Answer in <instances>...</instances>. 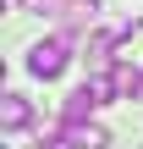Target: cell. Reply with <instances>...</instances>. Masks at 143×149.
I'll return each instance as SVG.
<instances>
[{"instance_id": "obj_5", "label": "cell", "mask_w": 143, "mask_h": 149, "mask_svg": "<svg viewBox=\"0 0 143 149\" xmlns=\"http://www.w3.org/2000/svg\"><path fill=\"white\" fill-rule=\"evenodd\" d=\"M110 50H116V33H94V39H88V61H94V66H105Z\"/></svg>"}, {"instance_id": "obj_4", "label": "cell", "mask_w": 143, "mask_h": 149, "mask_svg": "<svg viewBox=\"0 0 143 149\" xmlns=\"http://www.w3.org/2000/svg\"><path fill=\"white\" fill-rule=\"evenodd\" d=\"M66 133H72L77 149H110V133H105L99 122H66Z\"/></svg>"}, {"instance_id": "obj_1", "label": "cell", "mask_w": 143, "mask_h": 149, "mask_svg": "<svg viewBox=\"0 0 143 149\" xmlns=\"http://www.w3.org/2000/svg\"><path fill=\"white\" fill-rule=\"evenodd\" d=\"M66 61H72L66 39H39V44L28 50V72H33V77H44V83H50V77H61V72H66Z\"/></svg>"}, {"instance_id": "obj_3", "label": "cell", "mask_w": 143, "mask_h": 149, "mask_svg": "<svg viewBox=\"0 0 143 149\" xmlns=\"http://www.w3.org/2000/svg\"><path fill=\"white\" fill-rule=\"evenodd\" d=\"M39 11L55 17V22H66V28H77V22L94 17V0H39Z\"/></svg>"}, {"instance_id": "obj_2", "label": "cell", "mask_w": 143, "mask_h": 149, "mask_svg": "<svg viewBox=\"0 0 143 149\" xmlns=\"http://www.w3.org/2000/svg\"><path fill=\"white\" fill-rule=\"evenodd\" d=\"M0 127H6V133L33 127V105H28V94H0Z\"/></svg>"}]
</instances>
